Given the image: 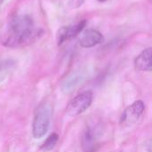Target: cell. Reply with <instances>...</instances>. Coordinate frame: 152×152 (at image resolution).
<instances>
[{
    "label": "cell",
    "instance_id": "52a82bcc",
    "mask_svg": "<svg viewBox=\"0 0 152 152\" xmlns=\"http://www.w3.org/2000/svg\"><path fill=\"white\" fill-rule=\"evenodd\" d=\"M151 48H147L139 54L134 60V67L140 71H151Z\"/></svg>",
    "mask_w": 152,
    "mask_h": 152
},
{
    "label": "cell",
    "instance_id": "6da1fadb",
    "mask_svg": "<svg viewBox=\"0 0 152 152\" xmlns=\"http://www.w3.org/2000/svg\"><path fill=\"white\" fill-rule=\"evenodd\" d=\"M41 33V29L34 27L33 20L28 15H18L9 23L8 35L4 45L11 48L25 45L36 40Z\"/></svg>",
    "mask_w": 152,
    "mask_h": 152
},
{
    "label": "cell",
    "instance_id": "277c9868",
    "mask_svg": "<svg viewBox=\"0 0 152 152\" xmlns=\"http://www.w3.org/2000/svg\"><path fill=\"white\" fill-rule=\"evenodd\" d=\"M145 106L142 101H136L127 107L121 117V123L126 125L135 124L144 111Z\"/></svg>",
    "mask_w": 152,
    "mask_h": 152
},
{
    "label": "cell",
    "instance_id": "7a4b0ae2",
    "mask_svg": "<svg viewBox=\"0 0 152 152\" xmlns=\"http://www.w3.org/2000/svg\"><path fill=\"white\" fill-rule=\"evenodd\" d=\"M51 114L52 110L48 103H42L37 108L32 123V135L35 139H40L47 133L50 127Z\"/></svg>",
    "mask_w": 152,
    "mask_h": 152
},
{
    "label": "cell",
    "instance_id": "5b68a950",
    "mask_svg": "<svg viewBox=\"0 0 152 152\" xmlns=\"http://www.w3.org/2000/svg\"><path fill=\"white\" fill-rule=\"evenodd\" d=\"M86 21L82 20L75 25H70V26H65L61 27L58 32H57V41L58 44L61 45L66 40H69L74 37H76L86 26Z\"/></svg>",
    "mask_w": 152,
    "mask_h": 152
},
{
    "label": "cell",
    "instance_id": "ba28073f",
    "mask_svg": "<svg viewBox=\"0 0 152 152\" xmlns=\"http://www.w3.org/2000/svg\"><path fill=\"white\" fill-rule=\"evenodd\" d=\"M98 130L94 127H88L82 138L83 148L86 152H94L97 145Z\"/></svg>",
    "mask_w": 152,
    "mask_h": 152
},
{
    "label": "cell",
    "instance_id": "7c38bea8",
    "mask_svg": "<svg viewBox=\"0 0 152 152\" xmlns=\"http://www.w3.org/2000/svg\"><path fill=\"white\" fill-rule=\"evenodd\" d=\"M83 3H84V0H69V5L72 8L73 7L76 8V7H79Z\"/></svg>",
    "mask_w": 152,
    "mask_h": 152
},
{
    "label": "cell",
    "instance_id": "5bb4252c",
    "mask_svg": "<svg viewBox=\"0 0 152 152\" xmlns=\"http://www.w3.org/2000/svg\"><path fill=\"white\" fill-rule=\"evenodd\" d=\"M98 1H100V2H104L105 0H98Z\"/></svg>",
    "mask_w": 152,
    "mask_h": 152
},
{
    "label": "cell",
    "instance_id": "8992f818",
    "mask_svg": "<svg viewBox=\"0 0 152 152\" xmlns=\"http://www.w3.org/2000/svg\"><path fill=\"white\" fill-rule=\"evenodd\" d=\"M103 37L102 35L96 29H88L85 31L80 37L79 43L82 47L90 48L100 43H102Z\"/></svg>",
    "mask_w": 152,
    "mask_h": 152
},
{
    "label": "cell",
    "instance_id": "9c48e42d",
    "mask_svg": "<svg viewBox=\"0 0 152 152\" xmlns=\"http://www.w3.org/2000/svg\"><path fill=\"white\" fill-rule=\"evenodd\" d=\"M16 62L12 59H5L0 61V83H2L7 76L15 68Z\"/></svg>",
    "mask_w": 152,
    "mask_h": 152
},
{
    "label": "cell",
    "instance_id": "3957f363",
    "mask_svg": "<svg viewBox=\"0 0 152 152\" xmlns=\"http://www.w3.org/2000/svg\"><path fill=\"white\" fill-rule=\"evenodd\" d=\"M93 94L91 91H85L74 97L67 106L66 113L69 117H76L85 112L92 104Z\"/></svg>",
    "mask_w": 152,
    "mask_h": 152
},
{
    "label": "cell",
    "instance_id": "8fae6325",
    "mask_svg": "<svg viewBox=\"0 0 152 152\" xmlns=\"http://www.w3.org/2000/svg\"><path fill=\"white\" fill-rule=\"evenodd\" d=\"M58 139H59V136L57 134L53 133L46 140L45 142L43 143V145L41 146V150L44 151H52L54 146L56 145L57 142H58Z\"/></svg>",
    "mask_w": 152,
    "mask_h": 152
},
{
    "label": "cell",
    "instance_id": "4fadbf2b",
    "mask_svg": "<svg viewBox=\"0 0 152 152\" xmlns=\"http://www.w3.org/2000/svg\"><path fill=\"white\" fill-rule=\"evenodd\" d=\"M4 1V0H0V4H3Z\"/></svg>",
    "mask_w": 152,
    "mask_h": 152
},
{
    "label": "cell",
    "instance_id": "30bf717a",
    "mask_svg": "<svg viewBox=\"0 0 152 152\" xmlns=\"http://www.w3.org/2000/svg\"><path fill=\"white\" fill-rule=\"evenodd\" d=\"M81 81V77L77 74H74L72 76H70L62 85V90L64 93H69L70 91H72L77 85Z\"/></svg>",
    "mask_w": 152,
    "mask_h": 152
}]
</instances>
